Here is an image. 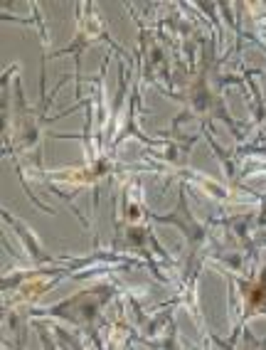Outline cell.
<instances>
[{
  "mask_svg": "<svg viewBox=\"0 0 266 350\" xmlns=\"http://www.w3.org/2000/svg\"><path fill=\"white\" fill-rule=\"evenodd\" d=\"M129 350H133V348H131V345H129Z\"/></svg>",
  "mask_w": 266,
  "mask_h": 350,
  "instance_id": "obj_2",
  "label": "cell"
},
{
  "mask_svg": "<svg viewBox=\"0 0 266 350\" xmlns=\"http://www.w3.org/2000/svg\"><path fill=\"white\" fill-rule=\"evenodd\" d=\"M153 219H158V222H165V225H178L180 230H183V234L187 237V244H190V250H187V276H190V284H192V282H195V264H198L200 244H202L207 230H204L198 219L192 217L190 210H187L185 188H180V200H178V210H175V215H165V217H158V215H153Z\"/></svg>",
  "mask_w": 266,
  "mask_h": 350,
  "instance_id": "obj_1",
  "label": "cell"
}]
</instances>
